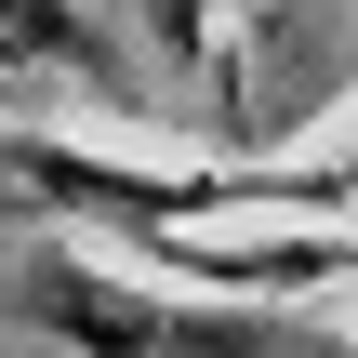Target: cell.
Returning a JSON list of instances; mask_svg holds the SVG:
<instances>
[{"label": "cell", "mask_w": 358, "mask_h": 358, "mask_svg": "<svg viewBox=\"0 0 358 358\" xmlns=\"http://www.w3.org/2000/svg\"><path fill=\"white\" fill-rule=\"evenodd\" d=\"M13 306L40 332H66L80 358H332V332H292V319H226V306H159L80 252H40L13 266Z\"/></svg>", "instance_id": "obj_1"}, {"label": "cell", "mask_w": 358, "mask_h": 358, "mask_svg": "<svg viewBox=\"0 0 358 358\" xmlns=\"http://www.w3.org/2000/svg\"><path fill=\"white\" fill-rule=\"evenodd\" d=\"M13 66H106V53H93V27L66 0H0V80Z\"/></svg>", "instance_id": "obj_2"}]
</instances>
